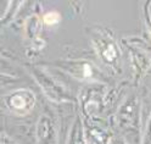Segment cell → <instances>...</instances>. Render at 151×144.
<instances>
[{
  "mask_svg": "<svg viewBox=\"0 0 151 144\" xmlns=\"http://www.w3.org/2000/svg\"><path fill=\"white\" fill-rule=\"evenodd\" d=\"M10 111L17 115L31 112L35 105V95L28 89H18L10 93L5 99Z\"/></svg>",
  "mask_w": 151,
  "mask_h": 144,
  "instance_id": "obj_1",
  "label": "cell"
},
{
  "mask_svg": "<svg viewBox=\"0 0 151 144\" xmlns=\"http://www.w3.org/2000/svg\"><path fill=\"white\" fill-rule=\"evenodd\" d=\"M68 144H86V138H84V134H83L82 130L76 128V131L72 132Z\"/></svg>",
  "mask_w": 151,
  "mask_h": 144,
  "instance_id": "obj_3",
  "label": "cell"
},
{
  "mask_svg": "<svg viewBox=\"0 0 151 144\" xmlns=\"http://www.w3.org/2000/svg\"><path fill=\"white\" fill-rule=\"evenodd\" d=\"M44 21L46 25H55L56 22H59L60 21V15L59 14H55V12H50V14H46L44 16Z\"/></svg>",
  "mask_w": 151,
  "mask_h": 144,
  "instance_id": "obj_4",
  "label": "cell"
},
{
  "mask_svg": "<svg viewBox=\"0 0 151 144\" xmlns=\"http://www.w3.org/2000/svg\"><path fill=\"white\" fill-rule=\"evenodd\" d=\"M35 137H37L38 144H56L58 143V132H56L52 120L49 116L42 115L39 117L38 123H37Z\"/></svg>",
  "mask_w": 151,
  "mask_h": 144,
  "instance_id": "obj_2",
  "label": "cell"
}]
</instances>
